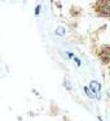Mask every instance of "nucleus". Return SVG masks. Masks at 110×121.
<instances>
[{"instance_id": "nucleus-1", "label": "nucleus", "mask_w": 110, "mask_h": 121, "mask_svg": "<svg viewBox=\"0 0 110 121\" xmlns=\"http://www.w3.org/2000/svg\"><path fill=\"white\" fill-rule=\"evenodd\" d=\"M94 11L98 16H110V0H101L94 3Z\"/></svg>"}, {"instance_id": "nucleus-2", "label": "nucleus", "mask_w": 110, "mask_h": 121, "mask_svg": "<svg viewBox=\"0 0 110 121\" xmlns=\"http://www.w3.org/2000/svg\"><path fill=\"white\" fill-rule=\"evenodd\" d=\"M98 56L105 64H109L110 63V47H102L101 51L98 52Z\"/></svg>"}]
</instances>
